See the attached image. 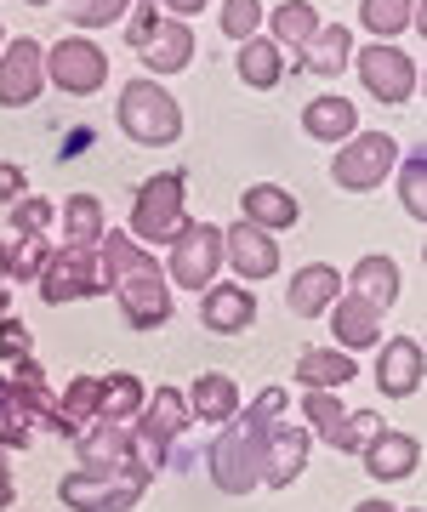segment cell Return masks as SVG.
<instances>
[{"mask_svg": "<svg viewBox=\"0 0 427 512\" xmlns=\"http://www.w3.org/2000/svg\"><path fill=\"white\" fill-rule=\"evenodd\" d=\"M0 359H29V330L18 325V319H0Z\"/></svg>", "mask_w": 427, "mask_h": 512, "instance_id": "f35d334b", "label": "cell"}, {"mask_svg": "<svg viewBox=\"0 0 427 512\" xmlns=\"http://www.w3.org/2000/svg\"><path fill=\"white\" fill-rule=\"evenodd\" d=\"M223 256L234 262V274H240V279L279 274V239L262 234V228H251V222H240L234 234H223Z\"/></svg>", "mask_w": 427, "mask_h": 512, "instance_id": "9a60e30c", "label": "cell"}, {"mask_svg": "<svg viewBox=\"0 0 427 512\" xmlns=\"http://www.w3.org/2000/svg\"><path fill=\"white\" fill-rule=\"evenodd\" d=\"M359 80L371 86L376 103H405L416 92V57H405L399 46H365L359 52Z\"/></svg>", "mask_w": 427, "mask_h": 512, "instance_id": "7c38bea8", "label": "cell"}, {"mask_svg": "<svg viewBox=\"0 0 427 512\" xmlns=\"http://www.w3.org/2000/svg\"><path fill=\"white\" fill-rule=\"evenodd\" d=\"M143 490H149V473L131 467V461L126 467H109V473L80 467V473H69L63 484H57L63 507H75V512H131Z\"/></svg>", "mask_w": 427, "mask_h": 512, "instance_id": "3957f363", "label": "cell"}, {"mask_svg": "<svg viewBox=\"0 0 427 512\" xmlns=\"http://www.w3.org/2000/svg\"><path fill=\"white\" fill-rule=\"evenodd\" d=\"M80 444V467H92V473H109V467H126V427L120 421H97V433L86 427V433H75Z\"/></svg>", "mask_w": 427, "mask_h": 512, "instance_id": "7402d4cb", "label": "cell"}, {"mask_svg": "<svg viewBox=\"0 0 427 512\" xmlns=\"http://www.w3.org/2000/svg\"><path fill=\"white\" fill-rule=\"evenodd\" d=\"M126 40L143 52V63L154 74H177L194 57V29H188V18H154V0H137V12L126 23Z\"/></svg>", "mask_w": 427, "mask_h": 512, "instance_id": "277c9868", "label": "cell"}, {"mask_svg": "<svg viewBox=\"0 0 427 512\" xmlns=\"http://www.w3.org/2000/svg\"><path fill=\"white\" fill-rule=\"evenodd\" d=\"M268 23H274V46L302 52V46L314 40V29H319V12L308 6V0H285L279 12H268Z\"/></svg>", "mask_w": 427, "mask_h": 512, "instance_id": "83f0119b", "label": "cell"}, {"mask_svg": "<svg viewBox=\"0 0 427 512\" xmlns=\"http://www.w3.org/2000/svg\"><path fill=\"white\" fill-rule=\"evenodd\" d=\"M92 421H97V376H75L69 393L57 399V433L75 439V433H86Z\"/></svg>", "mask_w": 427, "mask_h": 512, "instance_id": "4316f807", "label": "cell"}, {"mask_svg": "<svg viewBox=\"0 0 427 512\" xmlns=\"http://www.w3.org/2000/svg\"><path fill=\"white\" fill-rule=\"evenodd\" d=\"M359 23L371 35H399L416 23V0H359Z\"/></svg>", "mask_w": 427, "mask_h": 512, "instance_id": "d6a6232c", "label": "cell"}, {"mask_svg": "<svg viewBox=\"0 0 427 512\" xmlns=\"http://www.w3.org/2000/svg\"><path fill=\"white\" fill-rule=\"evenodd\" d=\"M63 234H69V245H97V239L109 234L103 228V205L92 194H75V200L63 205Z\"/></svg>", "mask_w": 427, "mask_h": 512, "instance_id": "1f68e13d", "label": "cell"}, {"mask_svg": "<svg viewBox=\"0 0 427 512\" xmlns=\"http://www.w3.org/2000/svg\"><path fill=\"white\" fill-rule=\"evenodd\" d=\"M23 200V171L18 165H0V205H12Z\"/></svg>", "mask_w": 427, "mask_h": 512, "instance_id": "ab89813d", "label": "cell"}, {"mask_svg": "<svg viewBox=\"0 0 427 512\" xmlns=\"http://www.w3.org/2000/svg\"><path fill=\"white\" fill-rule=\"evenodd\" d=\"M285 404H291L285 387H268V393H257L251 410H234V416H228L234 427L211 444V478H217V490L245 495V490L262 484V450H268V433L279 427Z\"/></svg>", "mask_w": 427, "mask_h": 512, "instance_id": "6da1fadb", "label": "cell"}, {"mask_svg": "<svg viewBox=\"0 0 427 512\" xmlns=\"http://www.w3.org/2000/svg\"><path fill=\"white\" fill-rule=\"evenodd\" d=\"M120 12H131V0H75V6H69V18H75L80 29H103V23H114Z\"/></svg>", "mask_w": 427, "mask_h": 512, "instance_id": "8d00e7d4", "label": "cell"}, {"mask_svg": "<svg viewBox=\"0 0 427 512\" xmlns=\"http://www.w3.org/2000/svg\"><path fill=\"white\" fill-rule=\"evenodd\" d=\"M12 507V467H6V450H0V512Z\"/></svg>", "mask_w": 427, "mask_h": 512, "instance_id": "60d3db41", "label": "cell"}, {"mask_svg": "<svg viewBox=\"0 0 427 512\" xmlns=\"http://www.w3.org/2000/svg\"><path fill=\"white\" fill-rule=\"evenodd\" d=\"M223 268V228L211 222H188L171 234V279L188 285V291H205Z\"/></svg>", "mask_w": 427, "mask_h": 512, "instance_id": "ba28073f", "label": "cell"}, {"mask_svg": "<svg viewBox=\"0 0 427 512\" xmlns=\"http://www.w3.org/2000/svg\"><path fill=\"white\" fill-rule=\"evenodd\" d=\"M29 6H46V0H29Z\"/></svg>", "mask_w": 427, "mask_h": 512, "instance_id": "bcb514c9", "label": "cell"}, {"mask_svg": "<svg viewBox=\"0 0 427 512\" xmlns=\"http://www.w3.org/2000/svg\"><path fill=\"white\" fill-rule=\"evenodd\" d=\"M393 154H399V148H393L388 131H365V137H353V143L336 154L331 177L342 188H353V194H365V188H376L393 171Z\"/></svg>", "mask_w": 427, "mask_h": 512, "instance_id": "8fae6325", "label": "cell"}, {"mask_svg": "<svg viewBox=\"0 0 427 512\" xmlns=\"http://www.w3.org/2000/svg\"><path fill=\"white\" fill-rule=\"evenodd\" d=\"M262 23V6L257 0H223V35L228 40H251Z\"/></svg>", "mask_w": 427, "mask_h": 512, "instance_id": "d590c367", "label": "cell"}, {"mask_svg": "<svg viewBox=\"0 0 427 512\" xmlns=\"http://www.w3.org/2000/svg\"><path fill=\"white\" fill-rule=\"evenodd\" d=\"M120 126H126L131 143L143 148H166L183 137V109H177V97L149 86V80H131L126 92H120Z\"/></svg>", "mask_w": 427, "mask_h": 512, "instance_id": "5b68a950", "label": "cell"}, {"mask_svg": "<svg viewBox=\"0 0 427 512\" xmlns=\"http://www.w3.org/2000/svg\"><path fill=\"white\" fill-rule=\"evenodd\" d=\"M336 296H342V274H336L331 262H314V268H302L297 285H291V313H302V319H319V313L331 308Z\"/></svg>", "mask_w": 427, "mask_h": 512, "instance_id": "ffe728a7", "label": "cell"}, {"mask_svg": "<svg viewBox=\"0 0 427 512\" xmlns=\"http://www.w3.org/2000/svg\"><path fill=\"white\" fill-rule=\"evenodd\" d=\"M302 126H308V137H319V143H348L353 126H359V114H353L348 97H319V103H308Z\"/></svg>", "mask_w": 427, "mask_h": 512, "instance_id": "d4e9b609", "label": "cell"}, {"mask_svg": "<svg viewBox=\"0 0 427 512\" xmlns=\"http://www.w3.org/2000/svg\"><path fill=\"white\" fill-rule=\"evenodd\" d=\"M183 177L177 171H166V177H154V183H143V194H137V205H131V239H171L177 228H183Z\"/></svg>", "mask_w": 427, "mask_h": 512, "instance_id": "9c48e42d", "label": "cell"}, {"mask_svg": "<svg viewBox=\"0 0 427 512\" xmlns=\"http://www.w3.org/2000/svg\"><path fill=\"white\" fill-rule=\"evenodd\" d=\"M0 285H6V245H0Z\"/></svg>", "mask_w": 427, "mask_h": 512, "instance_id": "ee69618b", "label": "cell"}, {"mask_svg": "<svg viewBox=\"0 0 427 512\" xmlns=\"http://www.w3.org/2000/svg\"><path fill=\"white\" fill-rule=\"evenodd\" d=\"M348 29L342 23H325V29H314V40L302 46L308 52V69H319V74H336V69H348Z\"/></svg>", "mask_w": 427, "mask_h": 512, "instance_id": "4dcf8cb0", "label": "cell"}, {"mask_svg": "<svg viewBox=\"0 0 427 512\" xmlns=\"http://www.w3.org/2000/svg\"><path fill=\"white\" fill-rule=\"evenodd\" d=\"M353 296L371 302L376 313L393 308V296H399V268H393V256H365V262L353 268Z\"/></svg>", "mask_w": 427, "mask_h": 512, "instance_id": "cb8c5ba5", "label": "cell"}, {"mask_svg": "<svg viewBox=\"0 0 427 512\" xmlns=\"http://www.w3.org/2000/svg\"><path fill=\"white\" fill-rule=\"evenodd\" d=\"M353 512H405V507H388V501H359Z\"/></svg>", "mask_w": 427, "mask_h": 512, "instance_id": "7bdbcfd3", "label": "cell"}, {"mask_svg": "<svg viewBox=\"0 0 427 512\" xmlns=\"http://www.w3.org/2000/svg\"><path fill=\"white\" fill-rule=\"evenodd\" d=\"M279 74H285V57H279L274 40H245L240 46V80L245 86L268 92V86H279Z\"/></svg>", "mask_w": 427, "mask_h": 512, "instance_id": "f546056e", "label": "cell"}, {"mask_svg": "<svg viewBox=\"0 0 427 512\" xmlns=\"http://www.w3.org/2000/svg\"><path fill=\"white\" fill-rule=\"evenodd\" d=\"M399 188H405V211L416 222H427V154L416 148L405 160V177H399Z\"/></svg>", "mask_w": 427, "mask_h": 512, "instance_id": "836d02e7", "label": "cell"}, {"mask_svg": "<svg viewBox=\"0 0 427 512\" xmlns=\"http://www.w3.org/2000/svg\"><path fill=\"white\" fill-rule=\"evenodd\" d=\"M240 205H245V222H251V228H262V234H279V228H291V222H297V200H291L279 183L245 188Z\"/></svg>", "mask_w": 427, "mask_h": 512, "instance_id": "44dd1931", "label": "cell"}, {"mask_svg": "<svg viewBox=\"0 0 427 512\" xmlns=\"http://www.w3.org/2000/svg\"><path fill=\"white\" fill-rule=\"evenodd\" d=\"M40 86H46V52H40L35 40H12L6 57H0V103L23 109V103L40 97Z\"/></svg>", "mask_w": 427, "mask_h": 512, "instance_id": "4fadbf2b", "label": "cell"}, {"mask_svg": "<svg viewBox=\"0 0 427 512\" xmlns=\"http://www.w3.org/2000/svg\"><path fill=\"white\" fill-rule=\"evenodd\" d=\"M0 319H6V285H0Z\"/></svg>", "mask_w": 427, "mask_h": 512, "instance_id": "f6af8a7d", "label": "cell"}, {"mask_svg": "<svg viewBox=\"0 0 427 512\" xmlns=\"http://www.w3.org/2000/svg\"><path fill=\"white\" fill-rule=\"evenodd\" d=\"M46 74H52V86L57 92H69V97H86L97 92L103 80H109V57L97 52V40H57L52 57H46Z\"/></svg>", "mask_w": 427, "mask_h": 512, "instance_id": "30bf717a", "label": "cell"}, {"mask_svg": "<svg viewBox=\"0 0 427 512\" xmlns=\"http://www.w3.org/2000/svg\"><path fill=\"white\" fill-rule=\"evenodd\" d=\"M365 467H371L376 478H405L410 467H422V444L410 439V433L376 427L371 439H365Z\"/></svg>", "mask_w": 427, "mask_h": 512, "instance_id": "ac0fdd59", "label": "cell"}, {"mask_svg": "<svg viewBox=\"0 0 427 512\" xmlns=\"http://www.w3.org/2000/svg\"><path fill=\"white\" fill-rule=\"evenodd\" d=\"M234 410H240L234 376H223V370H211V376H200V382H194V416H200V421H228Z\"/></svg>", "mask_w": 427, "mask_h": 512, "instance_id": "f1b7e54d", "label": "cell"}, {"mask_svg": "<svg viewBox=\"0 0 427 512\" xmlns=\"http://www.w3.org/2000/svg\"><path fill=\"white\" fill-rule=\"evenodd\" d=\"M188 427V399L177 393V387H160L149 399V416H143V427L137 433H126V456H131V467H143V473H160L166 467V450L177 444V433Z\"/></svg>", "mask_w": 427, "mask_h": 512, "instance_id": "8992f818", "label": "cell"}, {"mask_svg": "<svg viewBox=\"0 0 427 512\" xmlns=\"http://www.w3.org/2000/svg\"><path fill=\"white\" fill-rule=\"evenodd\" d=\"M251 319H257V296L245 291V285H205V330L234 336Z\"/></svg>", "mask_w": 427, "mask_h": 512, "instance_id": "d6986e66", "label": "cell"}, {"mask_svg": "<svg viewBox=\"0 0 427 512\" xmlns=\"http://www.w3.org/2000/svg\"><path fill=\"white\" fill-rule=\"evenodd\" d=\"M143 410V382L114 370V376H97V421H120L126 427L131 416Z\"/></svg>", "mask_w": 427, "mask_h": 512, "instance_id": "603a6c76", "label": "cell"}, {"mask_svg": "<svg viewBox=\"0 0 427 512\" xmlns=\"http://www.w3.org/2000/svg\"><path fill=\"white\" fill-rule=\"evenodd\" d=\"M46 245H52V239H23V251L6 256V274H12V279H35L40 262H46Z\"/></svg>", "mask_w": 427, "mask_h": 512, "instance_id": "74e56055", "label": "cell"}, {"mask_svg": "<svg viewBox=\"0 0 427 512\" xmlns=\"http://www.w3.org/2000/svg\"><path fill=\"white\" fill-rule=\"evenodd\" d=\"M12 228H18V239H46V228H52V205L46 200H12Z\"/></svg>", "mask_w": 427, "mask_h": 512, "instance_id": "e575fe53", "label": "cell"}, {"mask_svg": "<svg viewBox=\"0 0 427 512\" xmlns=\"http://www.w3.org/2000/svg\"><path fill=\"white\" fill-rule=\"evenodd\" d=\"M103 256V274H109V291H120V308L137 330H154L171 319V291H166V274L160 262L149 256V245H137L131 234H103L97 245Z\"/></svg>", "mask_w": 427, "mask_h": 512, "instance_id": "7a4b0ae2", "label": "cell"}, {"mask_svg": "<svg viewBox=\"0 0 427 512\" xmlns=\"http://www.w3.org/2000/svg\"><path fill=\"white\" fill-rule=\"evenodd\" d=\"M40 302H80V296L109 291V274H103V256L97 245H63L40 262Z\"/></svg>", "mask_w": 427, "mask_h": 512, "instance_id": "52a82bcc", "label": "cell"}, {"mask_svg": "<svg viewBox=\"0 0 427 512\" xmlns=\"http://www.w3.org/2000/svg\"><path fill=\"white\" fill-rule=\"evenodd\" d=\"M171 12H188V18H194V12H205V0H166Z\"/></svg>", "mask_w": 427, "mask_h": 512, "instance_id": "b9f144b4", "label": "cell"}, {"mask_svg": "<svg viewBox=\"0 0 427 512\" xmlns=\"http://www.w3.org/2000/svg\"><path fill=\"white\" fill-rule=\"evenodd\" d=\"M331 330H336V342H342V353L376 348V342H382V313L348 291V296H336L331 302Z\"/></svg>", "mask_w": 427, "mask_h": 512, "instance_id": "e0dca14e", "label": "cell"}, {"mask_svg": "<svg viewBox=\"0 0 427 512\" xmlns=\"http://www.w3.org/2000/svg\"><path fill=\"white\" fill-rule=\"evenodd\" d=\"M376 387H382L388 399H410V393L422 387V342H416V336H393V342H382Z\"/></svg>", "mask_w": 427, "mask_h": 512, "instance_id": "5bb4252c", "label": "cell"}, {"mask_svg": "<svg viewBox=\"0 0 427 512\" xmlns=\"http://www.w3.org/2000/svg\"><path fill=\"white\" fill-rule=\"evenodd\" d=\"M297 376L308 387H325V393H336L342 382H353L359 370H353V353H342V348H308L297 359Z\"/></svg>", "mask_w": 427, "mask_h": 512, "instance_id": "484cf974", "label": "cell"}, {"mask_svg": "<svg viewBox=\"0 0 427 512\" xmlns=\"http://www.w3.org/2000/svg\"><path fill=\"white\" fill-rule=\"evenodd\" d=\"M308 439H314L308 427H274L268 433V450H262V484L285 490L302 473V461H308Z\"/></svg>", "mask_w": 427, "mask_h": 512, "instance_id": "2e32d148", "label": "cell"}]
</instances>
